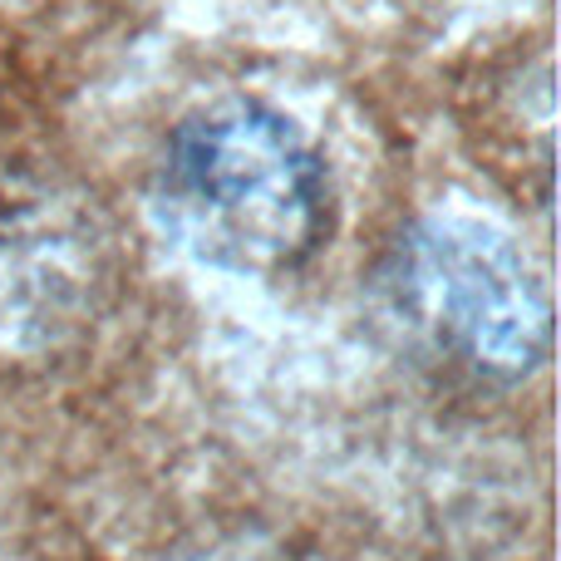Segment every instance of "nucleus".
Here are the masks:
<instances>
[{
	"label": "nucleus",
	"instance_id": "2",
	"mask_svg": "<svg viewBox=\"0 0 561 561\" xmlns=\"http://www.w3.org/2000/svg\"><path fill=\"white\" fill-rule=\"evenodd\" d=\"M389 316L434 359L517 385L547 359L552 300L533 256L473 217H424L385 266Z\"/></svg>",
	"mask_w": 561,
	"mask_h": 561
},
{
	"label": "nucleus",
	"instance_id": "3",
	"mask_svg": "<svg viewBox=\"0 0 561 561\" xmlns=\"http://www.w3.org/2000/svg\"><path fill=\"white\" fill-rule=\"evenodd\" d=\"M193 561H262V557H242V552H213V557H193Z\"/></svg>",
	"mask_w": 561,
	"mask_h": 561
},
{
	"label": "nucleus",
	"instance_id": "1",
	"mask_svg": "<svg viewBox=\"0 0 561 561\" xmlns=\"http://www.w3.org/2000/svg\"><path fill=\"white\" fill-rule=\"evenodd\" d=\"M153 222L178 252L237 276L300 266L330 232L325 158L262 99H217L168 134Z\"/></svg>",
	"mask_w": 561,
	"mask_h": 561
}]
</instances>
